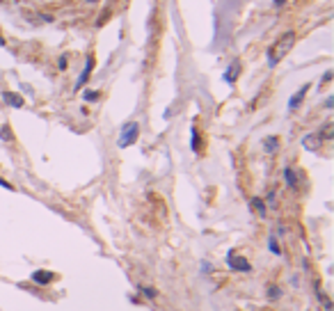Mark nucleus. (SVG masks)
Returning <instances> with one entry per match:
<instances>
[{
    "label": "nucleus",
    "mask_w": 334,
    "mask_h": 311,
    "mask_svg": "<svg viewBox=\"0 0 334 311\" xmlns=\"http://www.w3.org/2000/svg\"><path fill=\"white\" fill-rule=\"evenodd\" d=\"M252 208L256 210V213L266 215V206H264V202H261V199H252Z\"/></svg>",
    "instance_id": "obj_13"
},
{
    "label": "nucleus",
    "mask_w": 334,
    "mask_h": 311,
    "mask_svg": "<svg viewBox=\"0 0 334 311\" xmlns=\"http://www.w3.org/2000/svg\"><path fill=\"white\" fill-rule=\"evenodd\" d=\"M270 252H272V254H282V250H280V245H277L275 238H270Z\"/></svg>",
    "instance_id": "obj_16"
},
{
    "label": "nucleus",
    "mask_w": 334,
    "mask_h": 311,
    "mask_svg": "<svg viewBox=\"0 0 334 311\" xmlns=\"http://www.w3.org/2000/svg\"><path fill=\"white\" fill-rule=\"evenodd\" d=\"M138 135H140V126L135 122H128L124 128H122V135H119V146H122V149H124V146H130L135 140H138Z\"/></svg>",
    "instance_id": "obj_2"
},
{
    "label": "nucleus",
    "mask_w": 334,
    "mask_h": 311,
    "mask_svg": "<svg viewBox=\"0 0 334 311\" xmlns=\"http://www.w3.org/2000/svg\"><path fill=\"white\" fill-rule=\"evenodd\" d=\"M98 0H87V5H96Z\"/></svg>",
    "instance_id": "obj_21"
},
{
    "label": "nucleus",
    "mask_w": 334,
    "mask_h": 311,
    "mask_svg": "<svg viewBox=\"0 0 334 311\" xmlns=\"http://www.w3.org/2000/svg\"><path fill=\"white\" fill-rule=\"evenodd\" d=\"M142 293H144V295H149V298H156V290H154V288H149V286H142Z\"/></svg>",
    "instance_id": "obj_19"
},
{
    "label": "nucleus",
    "mask_w": 334,
    "mask_h": 311,
    "mask_svg": "<svg viewBox=\"0 0 334 311\" xmlns=\"http://www.w3.org/2000/svg\"><path fill=\"white\" fill-rule=\"evenodd\" d=\"M268 295H270V298H272V300H275V298H280V295H282V290H280V288H277V286H270Z\"/></svg>",
    "instance_id": "obj_17"
},
{
    "label": "nucleus",
    "mask_w": 334,
    "mask_h": 311,
    "mask_svg": "<svg viewBox=\"0 0 334 311\" xmlns=\"http://www.w3.org/2000/svg\"><path fill=\"white\" fill-rule=\"evenodd\" d=\"M264 149H266V154H275V151L280 149V138H277V135L266 138L264 140Z\"/></svg>",
    "instance_id": "obj_6"
},
{
    "label": "nucleus",
    "mask_w": 334,
    "mask_h": 311,
    "mask_svg": "<svg viewBox=\"0 0 334 311\" xmlns=\"http://www.w3.org/2000/svg\"><path fill=\"white\" fill-rule=\"evenodd\" d=\"M92 66H94V60H92V58H87V62H85V71H82V76H80V80H78V85H76V90H78V87H82L87 80H90V74H92Z\"/></svg>",
    "instance_id": "obj_7"
},
{
    "label": "nucleus",
    "mask_w": 334,
    "mask_h": 311,
    "mask_svg": "<svg viewBox=\"0 0 334 311\" xmlns=\"http://www.w3.org/2000/svg\"><path fill=\"white\" fill-rule=\"evenodd\" d=\"M0 138L12 140V133H10V128H7V126H2V128H0Z\"/></svg>",
    "instance_id": "obj_18"
},
{
    "label": "nucleus",
    "mask_w": 334,
    "mask_h": 311,
    "mask_svg": "<svg viewBox=\"0 0 334 311\" xmlns=\"http://www.w3.org/2000/svg\"><path fill=\"white\" fill-rule=\"evenodd\" d=\"M192 149L200 151V133H197V128H192Z\"/></svg>",
    "instance_id": "obj_15"
},
{
    "label": "nucleus",
    "mask_w": 334,
    "mask_h": 311,
    "mask_svg": "<svg viewBox=\"0 0 334 311\" xmlns=\"http://www.w3.org/2000/svg\"><path fill=\"white\" fill-rule=\"evenodd\" d=\"M307 92H309V85H304L300 92H298V94H293V98L288 101V108H291V110H296V108L302 103V98H304V94H307Z\"/></svg>",
    "instance_id": "obj_8"
},
{
    "label": "nucleus",
    "mask_w": 334,
    "mask_h": 311,
    "mask_svg": "<svg viewBox=\"0 0 334 311\" xmlns=\"http://www.w3.org/2000/svg\"><path fill=\"white\" fill-rule=\"evenodd\" d=\"M284 178H286V186H288V188H296L298 186V176H296V172H293V167H286L284 170Z\"/></svg>",
    "instance_id": "obj_11"
},
{
    "label": "nucleus",
    "mask_w": 334,
    "mask_h": 311,
    "mask_svg": "<svg viewBox=\"0 0 334 311\" xmlns=\"http://www.w3.org/2000/svg\"><path fill=\"white\" fill-rule=\"evenodd\" d=\"M55 279V274L53 272H48V270H37V272L32 274V282H37V284H50Z\"/></svg>",
    "instance_id": "obj_5"
},
{
    "label": "nucleus",
    "mask_w": 334,
    "mask_h": 311,
    "mask_svg": "<svg viewBox=\"0 0 334 311\" xmlns=\"http://www.w3.org/2000/svg\"><path fill=\"white\" fill-rule=\"evenodd\" d=\"M293 44H296V32H293V30H288V32L282 34V37L277 39V42L270 46V50H268V62H270V66H275L277 62H282L286 55L291 53Z\"/></svg>",
    "instance_id": "obj_1"
},
{
    "label": "nucleus",
    "mask_w": 334,
    "mask_h": 311,
    "mask_svg": "<svg viewBox=\"0 0 334 311\" xmlns=\"http://www.w3.org/2000/svg\"><path fill=\"white\" fill-rule=\"evenodd\" d=\"M318 135H320V140H332V122H328V124H325V126H323V130H320V133H318Z\"/></svg>",
    "instance_id": "obj_12"
},
{
    "label": "nucleus",
    "mask_w": 334,
    "mask_h": 311,
    "mask_svg": "<svg viewBox=\"0 0 334 311\" xmlns=\"http://www.w3.org/2000/svg\"><path fill=\"white\" fill-rule=\"evenodd\" d=\"M2 98H5V103H10L12 108H23V98L16 96L14 92H5V94H2Z\"/></svg>",
    "instance_id": "obj_9"
},
{
    "label": "nucleus",
    "mask_w": 334,
    "mask_h": 311,
    "mask_svg": "<svg viewBox=\"0 0 334 311\" xmlns=\"http://www.w3.org/2000/svg\"><path fill=\"white\" fill-rule=\"evenodd\" d=\"M238 71H240V64H238V62H234V64L224 71V80H226V82H236Z\"/></svg>",
    "instance_id": "obj_10"
},
{
    "label": "nucleus",
    "mask_w": 334,
    "mask_h": 311,
    "mask_svg": "<svg viewBox=\"0 0 334 311\" xmlns=\"http://www.w3.org/2000/svg\"><path fill=\"white\" fill-rule=\"evenodd\" d=\"M82 98H85V101H96V98H98V92H94V90H87L85 94H82Z\"/></svg>",
    "instance_id": "obj_14"
},
{
    "label": "nucleus",
    "mask_w": 334,
    "mask_h": 311,
    "mask_svg": "<svg viewBox=\"0 0 334 311\" xmlns=\"http://www.w3.org/2000/svg\"><path fill=\"white\" fill-rule=\"evenodd\" d=\"M320 135L318 133H312V135H307V138L302 140V144H304V149H309V151H316V149H320Z\"/></svg>",
    "instance_id": "obj_4"
},
{
    "label": "nucleus",
    "mask_w": 334,
    "mask_h": 311,
    "mask_svg": "<svg viewBox=\"0 0 334 311\" xmlns=\"http://www.w3.org/2000/svg\"><path fill=\"white\" fill-rule=\"evenodd\" d=\"M226 266H229L232 270H236V272H250V270H252V266H250L248 258L240 256V254H236V252L226 254Z\"/></svg>",
    "instance_id": "obj_3"
},
{
    "label": "nucleus",
    "mask_w": 334,
    "mask_h": 311,
    "mask_svg": "<svg viewBox=\"0 0 334 311\" xmlns=\"http://www.w3.org/2000/svg\"><path fill=\"white\" fill-rule=\"evenodd\" d=\"M0 186H5L7 190H14V188H12V186H10V183H7V181H2V178H0Z\"/></svg>",
    "instance_id": "obj_20"
}]
</instances>
